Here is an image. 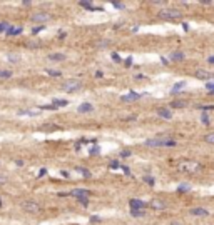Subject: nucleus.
I'll return each mask as SVG.
<instances>
[{
    "label": "nucleus",
    "mask_w": 214,
    "mask_h": 225,
    "mask_svg": "<svg viewBox=\"0 0 214 225\" xmlns=\"http://www.w3.org/2000/svg\"><path fill=\"white\" fill-rule=\"evenodd\" d=\"M27 47H30V48H32V47H34V48H39V47H42V43H40V42H29Z\"/></svg>",
    "instance_id": "c03bdc74"
},
{
    "label": "nucleus",
    "mask_w": 214,
    "mask_h": 225,
    "mask_svg": "<svg viewBox=\"0 0 214 225\" xmlns=\"http://www.w3.org/2000/svg\"><path fill=\"white\" fill-rule=\"evenodd\" d=\"M109 40H101V42H97V45L99 47H109Z\"/></svg>",
    "instance_id": "09e8293b"
},
{
    "label": "nucleus",
    "mask_w": 214,
    "mask_h": 225,
    "mask_svg": "<svg viewBox=\"0 0 214 225\" xmlns=\"http://www.w3.org/2000/svg\"><path fill=\"white\" fill-rule=\"evenodd\" d=\"M22 32H23V27H22V25H19V27H15V25H8L5 35H7V37H17V35H20Z\"/></svg>",
    "instance_id": "ddd939ff"
},
{
    "label": "nucleus",
    "mask_w": 214,
    "mask_h": 225,
    "mask_svg": "<svg viewBox=\"0 0 214 225\" xmlns=\"http://www.w3.org/2000/svg\"><path fill=\"white\" fill-rule=\"evenodd\" d=\"M75 200H77V202L80 203L82 207H86V209L90 205V200H89V197H80V198H75Z\"/></svg>",
    "instance_id": "cd10ccee"
},
{
    "label": "nucleus",
    "mask_w": 214,
    "mask_h": 225,
    "mask_svg": "<svg viewBox=\"0 0 214 225\" xmlns=\"http://www.w3.org/2000/svg\"><path fill=\"white\" fill-rule=\"evenodd\" d=\"M124 122H136V115H129V117H125Z\"/></svg>",
    "instance_id": "603ef678"
},
{
    "label": "nucleus",
    "mask_w": 214,
    "mask_h": 225,
    "mask_svg": "<svg viewBox=\"0 0 214 225\" xmlns=\"http://www.w3.org/2000/svg\"><path fill=\"white\" fill-rule=\"evenodd\" d=\"M134 78H136V80H142V78H146V75L144 74H136L134 75Z\"/></svg>",
    "instance_id": "4d7b16f0"
},
{
    "label": "nucleus",
    "mask_w": 214,
    "mask_h": 225,
    "mask_svg": "<svg viewBox=\"0 0 214 225\" xmlns=\"http://www.w3.org/2000/svg\"><path fill=\"white\" fill-rule=\"evenodd\" d=\"M129 207H131V209H136V210H146L149 207V203H146L144 200H140V198H131V200H129Z\"/></svg>",
    "instance_id": "1a4fd4ad"
},
{
    "label": "nucleus",
    "mask_w": 214,
    "mask_h": 225,
    "mask_svg": "<svg viewBox=\"0 0 214 225\" xmlns=\"http://www.w3.org/2000/svg\"><path fill=\"white\" fill-rule=\"evenodd\" d=\"M99 153H101V145L95 144V145H94V147L89 150V155H99Z\"/></svg>",
    "instance_id": "2f4dec72"
},
{
    "label": "nucleus",
    "mask_w": 214,
    "mask_h": 225,
    "mask_svg": "<svg viewBox=\"0 0 214 225\" xmlns=\"http://www.w3.org/2000/svg\"><path fill=\"white\" fill-rule=\"evenodd\" d=\"M101 220H102V218H101V217H97V215H92V217L89 218L90 224H101Z\"/></svg>",
    "instance_id": "79ce46f5"
},
{
    "label": "nucleus",
    "mask_w": 214,
    "mask_h": 225,
    "mask_svg": "<svg viewBox=\"0 0 214 225\" xmlns=\"http://www.w3.org/2000/svg\"><path fill=\"white\" fill-rule=\"evenodd\" d=\"M154 5H159V7H164V5H167V2H152Z\"/></svg>",
    "instance_id": "bf43d9fd"
},
{
    "label": "nucleus",
    "mask_w": 214,
    "mask_h": 225,
    "mask_svg": "<svg viewBox=\"0 0 214 225\" xmlns=\"http://www.w3.org/2000/svg\"><path fill=\"white\" fill-rule=\"evenodd\" d=\"M82 89V82L79 78H70V80L64 82L62 85H60V90L62 92H67V93H74L77 90Z\"/></svg>",
    "instance_id": "20e7f679"
},
{
    "label": "nucleus",
    "mask_w": 214,
    "mask_h": 225,
    "mask_svg": "<svg viewBox=\"0 0 214 225\" xmlns=\"http://www.w3.org/2000/svg\"><path fill=\"white\" fill-rule=\"evenodd\" d=\"M131 155H132V152L129 150V148H122V150L119 152V157H121V159H129Z\"/></svg>",
    "instance_id": "7c9ffc66"
},
{
    "label": "nucleus",
    "mask_w": 214,
    "mask_h": 225,
    "mask_svg": "<svg viewBox=\"0 0 214 225\" xmlns=\"http://www.w3.org/2000/svg\"><path fill=\"white\" fill-rule=\"evenodd\" d=\"M122 62H124V67H127V69L134 67V58H132V57H127L125 60H122Z\"/></svg>",
    "instance_id": "f704fd0d"
},
{
    "label": "nucleus",
    "mask_w": 214,
    "mask_h": 225,
    "mask_svg": "<svg viewBox=\"0 0 214 225\" xmlns=\"http://www.w3.org/2000/svg\"><path fill=\"white\" fill-rule=\"evenodd\" d=\"M196 109H197V110H203V113H207L209 110H214V104H209V105L199 104V105H196Z\"/></svg>",
    "instance_id": "5701e85b"
},
{
    "label": "nucleus",
    "mask_w": 214,
    "mask_h": 225,
    "mask_svg": "<svg viewBox=\"0 0 214 225\" xmlns=\"http://www.w3.org/2000/svg\"><path fill=\"white\" fill-rule=\"evenodd\" d=\"M157 17L161 20H182V12L179 8H162L157 12Z\"/></svg>",
    "instance_id": "f03ea898"
},
{
    "label": "nucleus",
    "mask_w": 214,
    "mask_h": 225,
    "mask_svg": "<svg viewBox=\"0 0 214 225\" xmlns=\"http://www.w3.org/2000/svg\"><path fill=\"white\" fill-rule=\"evenodd\" d=\"M201 124H204V125H209L211 124L209 115H207V113H203V115H201Z\"/></svg>",
    "instance_id": "ea45409f"
},
{
    "label": "nucleus",
    "mask_w": 214,
    "mask_h": 225,
    "mask_svg": "<svg viewBox=\"0 0 214 225\" xmlns=\"http://www.w3.org/2000/svg\"><path fill=\"white\" fill-rule=\"evenodd\" d=\"M77 110H79L80 113H89V112H92V110H94V105H92V104H87V102H84V104H80V105L77 107Z\"/></svg>",
    "instance_id": "f3484780"
},
{
    "label": "nucleus",
    "mask_w": 214,
    "mask_h": 225,
    "mask_svg": "<svg viewBox=\"0 0 214 225\" xmlns=\"http://www.w3.org/2000/svg\"><path fill=\"white\" fill-rule=\"evenodd\" d=\"M47 175V168H40L39 170V175H37V177H45Z\"/></svg>",
    "instance_id": "864d4df0"
},
{
    "label": "nucleus",
    "mask_w": 214,
    "mask_h": 225,
    "mask_svg": "<svg viewBox=\"0 0 214 225\" xmlns=\"http://www.w3.org/2000/svg\"><path fill=\"white\" fill-rule=\"evenodd\" d=\"M189 214H191L192 217H207V215H209V210L203 209V207H194V209L189 210Z\"/></svg>",
    "instance_id": "f8f14e48"
},
{
    "label": "nucleus",
    "mask_w": 214,
    "mask_h": 225,
    "mask_svg": "<svg viewBox=\"0 0 214 225\" xmlns=\"http://www.w3.org/2000/svg\"><path fill=\"white\" fill-rule=\"evenodd\" d=\"M22 5H23V7H30V5H32V2H29V0H23V2H22Z\"/></svg>",
    "instance_id": "680f3d73"
},
{
    "label": "nucleus",
    "mask_w": 214,
    "mask_h": 225,
    "mask_svg": "<svg viewBox=\"0 0 214 225\" xmlns=\"http://www.w3.org/2000/svg\"><path fill=\"white\" fill-rule=\"evenodd\" d=\"M15 165H19V167H22V165H23V160H15Z\"/></svg>",
    "instance_id": "0e129e2a"
},
{
    "label": "nucleus",
    "mask_w": 214,
    "mask_h": 225,
    "mask_svg": "<svg viewBox=\"0 0 214 225\" xmlns=\"http://www.w3.org/2000/svg\"><path fill=\"white\" fill-rule=\"evenodd\" d=\"M206 90L207 92H212L214 90V82H206Z\"/></svg>",
    "instance_id": "a18cd8bd"
},
{
    "label": "nucleus",
    "mask_w": 214,
    "mask_h": 225,
    "mask_svg": "<svg viewBox=\"0 0 214 225\" xmlns=\"http://www.w3.org/2000/svg\"><path fill=\"white\" fill-rule=\"evenodd\" d=\"M50 19H52V13H49V12H37V13L32 15V22H37V23H45Z\"/></svg>",
    "instance_id": "0eeeda50"
},
{
    "label": "nucleus",
    "mask_w": 214,
    "mask_h": 225,
    "mask_svg": "<svg viewBox=\"0 0 214 225\" xmlns=\"http://www.w3.org/2000/svg\"><path fill=\"white\" fill-rule=\"evenodd\" d=\"M187 102L186 100H172L171 104H169V107L171 109H186Z\"/></svg>",
    "instance_id": "6ab92c4d"
},
{
    "label": "nucleus",
    "mask_w": 214,
    "mask_h": 225,
    "mask_svg": "<svg viewBox=\"0 0 214 225\" xmlns=\"http://www.w3.org/2000/svg\"><path fill=\"white\" fill-rule=\"evenodd\" d=\"M0 207H2V197H0Z\"/></svg>",
    "instance_id": "69168bd1"
},
{
    "label": "nucleus",
    "mask_w": 214,
    "mask_h": 225,
    "mask_svg": "<svg viewBox=\"0 0 214 225\" xmlns=\"http://www.w3.org/2000/svg\"><path fill=\"white\" fill-rule=\"evenodd\" d=\"M47 58H49V60H54V62H62V60H65V55L64 54H49Z\"/></svg>",
    "instance_id": "aec40b11"
},
{
    "label": "nucleus",
    "mask_w": 214,
    "mask_h": 225,
    "mask_svg": "<svg viewBox=\"0 0 214 225\" xmlns=\"http://www.w3.org/2000/svg\"><path fill=\"white\" fill-rule=\"evenodd\" d=\"M60 175H62L64 179H69V177H70V174L67 170H60Z\"/></svg>",
    "instance_id": "6e6d98bb"
},
{
    "label": "nucleus",
    "mask_w": 214,
    "mask_h": 225,
    "mask_svg": "<svg viewBox=\"0 0 214 225\" xmlns=\"http://www.w3.org/2000/svg\"><path fill=\"white\" fill-rule=\"evenodd\" d=\"M207 63H212L214 65V55H209V57H207Z\"/></svg>",
    "instance_id": "052dcab7"
},
{
    "label": "nucleus",
    "mask_w": 214,
    "mask_h": 225,
    "mask_svg": "<svg viewBox=\"0 0 214 225\" xmlns=\"http://www.w3.org/2000/svg\"><path fill=\"white\" fill-rule=\"evenodd\" d=\"M110 5H112L114 8H119V10H124L125 8V5L122 4V2H110Z\"/></svg>",
    "instance_id": "58836bf2"
},
{
    "label": "nucleus",
    "mask_w": 214,
    "mask_h": 225,
    "mask_svg": "<svg viewBox=\"0 0 214 225\" xmlns=\"http://www.w3.org/2000/svg\"><path fill=\"white\" fill-rule=\"evenodd\" d=\"M52 105H55L57 109H60V107L69 105V100H65V98H54V100H52Z\"/></svg>",
    "instance_id": "b1692460"
},
{
    "label": "nucleus",
    "mask_w": 214,
    "mask_h": 225,
    "mask_svg": "<svg viewBox=\"0 0 214 225\" xmlns=\"http://www.w3.org/2000/svg\"><path fill=\"white\" fill-rule=\"evenodd\" d=\"M45 74L49 75V77H62V74H60V72H59V70H52V69H47L45 70Z\"/></svg>",
    "instance_id": "c756f323"
},
{
    "label": "nucleus",
    "mask_w": 214,
    "mask_h": 225,
    "mask_svg": "<svg viewBox=\"0 0 214 225\" xmlns=\"http://www.w3.org/2000/svg\"><path fill=\"white\" fill-rule=\"evenodd\" d=\"M59 125H55V124H44L42 125V130H47V132H55V130H59Z\"/></svg>",
    "instance_id": "a878e982"
},
{
    "label": "nucleus",
    "mask_w": 214,
    "mask_h": 225,
    "mask_svg": "<svg viewBox=\"0 0 214 225\" xmlns=\"http://www.w3.org/2000/svg\"><path fill=\"white\" fill-rule=\"evenodd\" d=\"M204 140H206L209 145H214V132H211V133H207L206 137H204Z\"/></svg>",
    "instance_id": "e433bc0d"
},
{
    "label": "nucleus",
    "mask_w": 214,
    "mask_h": 225,
    "mask_svg": "<svg viewBox=\"0 0 214 225\" xmlns=\"http://www.w3.org/2000/svg\"><path fill=\"white\" fill-rule=\"evenodd\" d=\"M7 60H10V62H19L20 57H17V55H7Z\"/></svg>",
    "instance_id": "49530a36"
},
{
    "label": "nucleus",
    "mask_w": 214,
    "mask_h": 225,
    "mask_svg": "<svg viewBox=\"0 0 214 225\" xmlns=\"http://www.w3.org/2000/svg\"><path fill=\"white\" fill-rule=\"evenodd\" d=\"M119 167H121L119 160H110V162H109V168H110V170H117Z\"/></svg>",
    "instance_id": "72a5a7b5"
},
{
    "label": "nucleus",
    "mask_w": 214,
    "mask_h": 225,
    "mask_svg": "<svg viewBox=\"0 0 214 225\" xmlns=\"http://www.w3.org/2000/svg\"><path fill=\"white\" fill-rule=\"evenodd\" d=\"M146 147H151V148H161V147H177V140L171 139V137H156V139H149L144 142Z\"/></svg>",
    "instance_id": "f257e3e1"
},
{
    "label": "nucleus",
    "mask_w": 214,
    "mask_h": 225,
    "mask_svg": "<svg viewBox=\"0 0 214 225\" xmlns=\"http://www.w3.org/2000/svg\"><path fill=\"white\" fill-rule=\"evenodd\" d=\"M121 168H122V172H124V174H125V175H131V168H129V167H127V165H122V167H121Z\"/></svg>",
    "instance_id": "8fccbe9b"
},
{
    "label": "nucleus",
    "mask_w": 214,
    "mask_h": 225,
    "mask_svg": "<svg viewBox=\"0 0 214 225\" xmlns=\"http://www.w3.org/2000/svg\"><path fill=\"white\" fill-rule=\"evenodd\" d=\"M187 192H191V185L189 183H181L177 187V194H187Z\"/></svg>",
    "instance_id": "bb28decb"
},
{
    "label": "nucleus",
    "mask_w": 214,
    "mask_h": 225,
    "mask_svg": "<svg viewBox=\"0 0 214 225\" xmlns=\"http://www.w3.org/2000/svg\"><path fill=\"white\" fill-rule=\"evenodd\" d=\"M39 109L40 110H57V107L52 105V104H49V105H39Z\"/></svg>",
    "instance_id": "4c0bfd02"
},
{
    "label": "nucleus",
    "mask_w": 214,
    "mask_h": 225,
    "mask_svg": "<svg viewBox=\"0 0 214 225\" xmlns=\"http://www.w3.org/2000/svg\"><path fill=\"white\" fill-rule=\"evenodd\" d=\"M129 214H131V217H134V218H140V217H146V214H147V212H146V210L131 209V212H129Z\"/></svg>",
    "instance_id": "4be33fe9"
},
{
    "label": "nucleus",
    "mask_w": 214,
    "mask_h": 225,
    "mask_svg": "<svg viewBox=\"0 0 214 225\" xmlns=\"http://www.w3.org/2000/svg\"><path fill=\"white\" fill-rule=\"evenodd\" d=\"M161 63H162V65H169V60L166 57H161Z\"/></svg>",
    "instance_id": "13d9d810"
},
{
    "label": "nucleus",
    "mask_w": 214,
    "mask_h": 225,
    "mask_svg": "<svg viewBox=\"0 0 214 225\" xmlns=\"http://www.w3.org/2000/svg\"><path fill=\"white\" fill-rule=\"evenodd\" d=\"M69 197H74V198L90 197V190H87V188H74V190L69 192Z\"/></svg>",
    "instance_id": "9b49d317"
},
{
    "label": "nucleus",
    "mask_w": 214,
    "mask_h": 225,
    "mask_svg": "<svg viewBox=\"0 0 214 225\" xmlns=\"http://www.w3.org/2000/svg\"><path fill=\"white\" fill-rule=\"evenodd\" d=\"M186 87V82H177V83H174V87H172V90H171V93L172 95H179V93H182L181 90Z\"/></svg>",
    "instance_id": "a211bd4d"
},
{
    "label": "nucleus",
    "mask_w": 214,
    "mask_h": 225,
    "mask_svg": "<svg viewBox=\"0 0 214 225\" xmlns=\"http://www.w3.org/2000/svg\"><path fill=\"white\" fill-rule=\"evenodd\" d=\"M79 5L89 12H104V7H95L92 2H79Z\"/></svg>",
    "instance_id": "4468645a"
},
{
    "label": "nucleus",
    "mask_w": 214,
    "mask_h": 225,
    "mask_svg": "<svg viewBox=\"0 0 214 225\" xmlns=\"http://www.w3.org/2000/svg\"><path fill=\"white\" fill-rule=\"evenodd\" d=\"M57 37H59V39H60V40H64V39H65V37H67V34H65V32H64V30H59V32H57Z\"/></svg>",
    "instance_id": "de8ad7c7"
},
{
    "label": "nucleus",
    "mask_w": 214,
    "mask_h": 225,
    "mask_svg": "<svg viewBox=\"0 0 214 225\" xmlns=\"http://www.w3.org/2000/svg\"><path fill=\"white\" fill-rule=\"evenodd\" d=\"M45 30V25H37V27H32V35H37L40 32Z\"/></svg>",
    "instance_id": "473e14b6"
},
{
    "label": "nucleus",
    "mask_w": 214,
    "mask_h": 225,
    "mask_svg": "<svg viewBox=\"0 0 214 225\" xmlns=\"http://www.w3.org/2000/svg\"><path fill=\"white\" fill-rule=\"evenodd\" d=\"M4 183H7V179H5V177H2V175H0V185H4Z\"/></svg>",
    "instance_id": "e2e57ef3"
},
{
    "label": "nucleus",
    "mask_w": 214,
    "mask_h": 225,
    "mask_svg": "<svg viewBox=\"0 0 214 225\" xmlns=\"http://www.w3.org/2000/svg\"><path fill=\"white\" fill-rule=\"evenodd\" d=\"M179 170L187 172V174H199V172L204 170V167L199 162H196V160H186V162L179 163Z\"/></svg>",
    "instance_id": "7ed1b4c3"
},
{
    "label": "nucleus",
    "mask_w": 214,
    "mask_h": 225,
    "mask_svg": "<svg viewBox=\"0 0 214 225\" xmlns=\"http://www.w3.org/2000/svg\"><path fill=\"white\" fill-rule=\"evenodd\" d=\"M94 77H95V78H102V77H104V72H102V70H97V72L94 74Z\"/></svg>",
    "instance_id": "3c124183"
},
{
    "label": "nucleus",
    "mask_w": 214,
    "mask_h": 225,
    "mask_svg": "<svg viewBox=\"0 0 214 225\" xmlns=\"http://www.w3.org/2000/svg\"><path fill=\"white\" fill-rule=\"evenodd\" d=\"M171 225H177V224H171Z\"/></svg>",
    "instance_id": "338daca9"
},
{
    "label": "nucleus",
    "mask_w": 214,
    "mask_h": 225,
    "mask_svg": "<svg viewBox=\"0 0 214 225\" xmlns=\"http://www.w3.org/2000/svg\"><path fill=\"white\" fill-rule=\"evenodd\" d=\"M140 180H142L144 183H147L149 187H154V185H156V179H154V177H151V175H142V179H140Z\"/></svg>",
    "instance_id": "393cba45"
},
{
    "label": "nucleus",
    "mask_w": 214,
    "mask_h": 225,
    "mask_svg": "<svg viewBox=\"0 0 214 225\" xmlns=\"http://www.w3.org/2000/svg\"><path fill=\"white\" fill-rule=\"evenodd\" d=\"M149 207H151L154 212H162V210L167 209V203L162 202V200H159V198H152L151 203H149Z\"/></svg>",
    "instance_id": "6e6552de"
},
{
    "label": "nucleus",
    "mask_w": 214,
    "mask_h": 225,
    "mask_svg": "<svg viewBox=\"0 0 214 225\" xmlns=\"http://www.w3.org/2000/svg\"><path fill=\"white\" fill-rule=\"evenodd\" d=\"M157 117L159 118H162V120H171L172 118V110L167 109V107H159V109L156 110Z\"/></svg>",
    "instance_id": "9d476101"
},
{
    "label": "nucleus",
    "mask_w": 214,
    "mask_h": 225,
    "mask_svg": "<svg viewBox=\"0 0 214 225\" xmlns=\"http://www.w3.org/2000/svg\"><path fill=\"white\" fill-rule=\"evenodd\" d=\"M75 172H79V174L84 177V179H90L92 177V174H90V170H87V168H84V167H75L74 168Z\"/></svg>",
    "instance_id": "412c9836"
},
{
    "label": "nucleus",
    "mask_w": 214,
    "mask_h": 225,
    "mask_svg": "<svg viewBox=\"0 0 214 225\" xmlns=\"http://www.w3.org/2000/svg\"><path fill=\"white\" fill-rule=\"evenodd\" d=\"M194 77L199 78V80H204V82H214V72H211V70L197 69L194 72Z\"/></svg>",
    "instance_id": "423d86ee"
},
{
    "label": "nucleus",
    "mask_w": 214,
    "mask_h": 225,
    "mask_svg": "<svg viewBox=\"0 0 214 225\" xmlns=\"http://www.w3.org/2000/svg\"><path fill=\"white\" fill-rule=\"evenodd\" d=\"M169 58L174 60V62H182L184 58H186V55H184V52L176 50V52H171V54H169Z\"/></svg>",
    "instance_id": "dca6fc26"
},
{
    "label": "nucleus",
    "mask_w": 214,
    "mask_h": 225,
    "mask_svg": "<svg viewBox=\"0 0 214 225\" xmlns=\"http://www.w3.org/2000/svg\"><path fill=\"white\" fill-rule=\"evenodd\" d=\"M142 95H147V93H139V92H129L127 95H122V102H132V100H139Z\"/></svg>",
    "instance_id": "2eb2a0df"
},
{
    "label": "nucleus",
    "mask_w": 214,
    "mask_h": 225,
    "mask_svg": "<svg viewBox=\"0 0 214 225\" xmlns=\"http://www.w3.org/2000/svg\"><path fill=\"white\" fill-rule=\"evenodd\" d=\"M181 25H182V30L184 32H189V23H187V22H182Z\"/></svg>",
    "instance_id": "5fc2aeb1"
},
{
    "label": "nucleus",
    "mask_w": 214,
    "mask_h": 225,
    "mask_svg": "<svg viewBox=\"0 0 214 225\" xmlns=\"http://www.w3.org/2000/svg\"><path fill=\"white\" fill-rule=\"evenodd\" d=\"M12 77V70H0V80H7Z\"/></svg>",
    "instance_id": "c85d7f7f"
},
{
    "label": "nucleus",
    "mask_w": 214,
    "mask_h": 225,
    "mask_svg": "<svg viewBox=\"0 0 214 225\" xmlns=\"http://www.w3.org/2000/svg\"><path fill=\"white\" fill-rule=\"evenodd\" d=\"M20 207H22L23 212H29V214H39L40 210H42L40 203L35 202V200H23V202L20 203Z\"/></svg>",
    "instance_id": "39448f33"
},
{
    "label": "nucleus",
    "mask_w": 214,
    "mask_h": 225,
    "mask_svg": "<svg viewBox=\"0 0 214 225\" xmlns=\"http://www.w3.org/2000/svg\"><path fill=\"white\" fill-rule=\"evenodd\" d=\"M19 115H37V112H34V110H19Z\"/></svg>",
    "instance_id": "a19ab883"
},
{
    "label": "nucleus",
    "mask_w": 214,
    "mask_h": 225,
    "mask_svg": "<svg viewBox=\"0 0 214 225\" xmlns=\"http://www.w3.org/2000/svg\"><path fill=\"white\" fill-rule=\"evenodd\" d=\"M110 58H112V60H114V62H116V63H121V62H122L121 55L117 54V52H112V54H110Z\"/></svg>",
    "instance_id": "c9c22d12"
},
{
    "label": "nucleus",
    "mask_w": 214,
    "mask_h": 225,
    "mask_svg": "<svg viewBox=\"0 0 214 225\" xmlns=\"http://www.w3.org/2000/svg\"><path fill=\"white\" fill-rule=\"evenodd\" d=\"M8 25H10V23H7V22H0V34H2V32H7Z\"/></svg>",
    "instance_id": "37998d69"
}]
</instances>
